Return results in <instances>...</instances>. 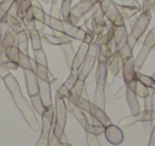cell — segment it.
Returning a JSON list of instances; mask_svg holds the SVG:
<instances>
[{
  "label": "cell",
  "mask_w": 155,
  "mask_h": 146,
  "mask_svg": "<svg viewBox=\"0 0 155 146\" xmlns=\"http://www.w3.org/2000/svg\"><path fill=\"white\" fill-rule=\"evenodd\" d=\"M136 78H137L141 83H143L146 86H148L149 89H153V90L155 89V80L153 79L151 76L143 75V74L137 71V73H136Z\"/></svg>",
  "instance_id": "obj_33"
},
{
  "label": "cell",
  "mask_w": 155,
  "mask_h": 146,
  "mask_svg": "<svg viewBox=\"0 0 155 146\" xmlns=\"http://www.w3.org/2000/svg\"><path fill=\"white\" fill-rule=\"evenodd\" d=\"M96 82V69L95 67H94L93 69H91V71L88 74V75L86 76V78H85V84H88V85H91V84H94Z\"/></svg>",
  "instance_id": "obj_43"
},
{
  "label": "cell",
  "mask_w": 155,
  "mask_h": 146,
  "mask_svg": "<svg viewBox=\"0 0 155 146\" xmlns=\"http://www.w3.org/2000/svg\"><path fill=\"white\" fill-rule=\"evenodd\" d=\"M84 89H85V76H84V74L82 73V69H81L77 81L73 84L72 88L70 89L71 96L75 99V101H78V99L81 97V94H82Z\"/></svg>",
  "instance_id": "obj_17"
},
{
  "label": "cell",
  "mask_w": 155,
  "mask_h": 146,
  "mask_svg": "<svg viewBox=\"0 0 155 146\" xmlns=\"http://www.w3.org/2000/svg\"><path fill=\"white\" fill-rule=\"evenodd\" d=\"M104 134L105 137L110 144L113 145H119L122 143L123 141V132L118 126L114 124L108 125L107 127H105L104 130Z\"/></svg>",
  "instance_id": "obj_11"
},
{
  "label": "cell",
  "mask_w": 155,
  "mask_h": 146,
  "mask_svg": "<svg viewBox=\"0 0 155 146\" xmlns=\"http://www.w3.org/2000/svg\"><path fill=\"white\" fill-rule=\"evenodd\" d=\"M60 146H72V145H70L69 143H67V142H62L61 143V145Z\"/></svg>",
  "instance_id": "obj_57"
},
{
  "label": "cell",
  "mask_w": 155,
  "mask_h": 146,
  "mask_svg": "<svg viewBox=\"0 0 155 146\" xmlns=\"http://www.w3.org/2000/svg\"><path fill=\"white\" fill-rule=\"evenodd\" d=\"M63 28H64V33L66 35H68L70 39L85 42L87 44H91L96 36L91 31L83 29L82 27L78 26V25L70 24L69 22H65V20H63Z\"/></svg>",
  "instance_id": "obj_4"
},
{
  "label": "cell",
  "mask_w": 155,
  "mask_h": 146,
  "mask_svg": "<svg viewBox=\"0 0 155 146\" xmlns=\"http://www.w3.org/2000/svg\"><path fill=\"white\" fill-rule=\"evenodd\" d=\"M56 93V92H55ZM58 93H60L61 95H62L64 98H67V97H69L71 95L70 93V89H68L66 85H65V83H63L62 85H61V88L58 90Z\"/></svg>",
  "instance_id": "obj_44"
},
{
  "label": "cell",
  "mask_w": 155,
  "mask_h": 146,
  "mask_svg": "<svg viewBox=\"0 0 155 146\" xmlns=\"http://www.w3.org/2000/svg\"><path fill=\"white\" fill-rule=\"evenodd\" d=\"M0 54H2V37L0 35Z\"/></svg>",
  "instance_id": "obj_55"
},
{
  "label": "cell",
  "mask_w": 155,
  "mask_h": 146,
  "mask_svg": "<svg viewBox=\"0 0 155 146\" xmlns=\"http://www.w3.org/2000/svg\"><path fill=\"white\" fill-rule=\"evenodd\" d=\"M104 97H105V103H112L113 100V94L112 90H110V84L106 82L105 88H104Z\"/></svg>",
  "instance_id": "obj_42"
},
{
  "label": "cell",
  "mask_w": 155,
  "mask_h": 146,
  "mask_svg": "<svg viewBox=\"0 0 155 146\" xmlns=\"http://www.w3.org/2000/svg\"><path fill=\"white\" fill-rule=\"evenodd\" d=\"M54 123V107L47 108L41 114V133L36 146H48L50 134L53 129Z\"/></svg>",
  "instance_id": "obj_3"
},
{
  "label": "cell",
  "mask_w": 155,
  "mask_h": 146,
  "mask_svg": "<svg viewBox=\"0 0 155 146\" xmlns=\"http://www.w3.org/2000/svg\"><path fill=\"white\" fill-rule=\"evenodd\" d=\"M30 99H31V103H32V107L35 110V112L37 114H39V115H41L43 112L45 111V108H44V105L41 103L39 94H35L33 96H30Z\"/></svg>",
  "instance_id": "obj_30"
},
{
  "label": "cell",
  "mask_w": 155,
  "mask_h": 146,
  "mask_svg": "<svg viewBox=\"0 0 155 146\" xmlns=\"http://www.w3.org/2000/svg\"><path fill=\"white\" fill-rule=\"evenodd\" d=\"M150 90H151V89H149L148 86H146L143 83H141V82H140L138 79H136L134 92L136 93V95H137L138 97L144 99L149 94H150Z\"/></svg>",
  "instance_id": "obj_27"
},
{
  "label": "cell",
  "mask_w": 155,
  "mask_h": 146,
  "mask_svg": "<svg viewBox=\"0 0 155 146\" xmlns=\"http://www.w3.org/2000/svg\"><path fill=\"white\" fill-rule=\"evenodd\" d=\"M46 26H48L52 31H58V32H64L63 28V19L56 18L51 16L50 14H46Z\"/></svg>",
  "instance_id": "obj_23"
},
{
  "label": "cell",
  "mask_w": 155,
  "mask_h": 146,
  "mask_svg": "<svg viewBox=\"0 0 155 146\" xmlns=\"http://www.w3.org/2000/svg\"><path fill=\"white\" fill-rule=\"evenodd\" d=\"M88 49H89V44L85 43V42H82L81 45L79 46V49H78L75 56L79 58V60L82 63H84L85 58H86V56H87V52H88Z\"/></svg>",
  "instance_id": "obj_35"
},
{
  "label": "cell",
  "mask_w": 155,
  "mask_h": 146,
  "mask_svg": "<svg viewBox=\"0 0 155 146\" xmlns=\"http://www.w3.org/2000/svg\"><path fill=\"white\" fill-rule=\"evenodd\" d=\"M3 22L7 23L8 26H9L10 28H11L12 30L16 33H17L18 31H20V30L24 29V25H22L21 20H20L18 17L11 15V14H9V13H7V15H5V20H3Z\"/></svg>",
  "instance_id": "obj_22"
},
{
  "label": "cell",
  "mask_w": 155,
  "mask_h": 146,
  "mask_svg": "<svg viewBox=\"0 0 155 146\" xmlns=\"http://www.w3.org/2000/svg\"><path fill=\"white\" fill-rule=\"evenodd\" d=\"M0 80H1V75H0Z\"/></svg>",
  "instance_id": "obj_59"
},
{
  "label": "cell",
  "mask_w": 155,
  "mask_h": 146,
  "mask_svg": "<svg viewBox=\"0 0 155 146\" xmlns=\"http://www.w3.org/2000/svg\"><path fill=\"white\" fill-rule=\"evenodd\" d=\"M31 10H32V5H31V0H20L17 17L19 18L20 20H21L22 18L26 17L27 13H28L29 11H31Z\"/></svg>",
  "instance_id": "obj_28"
},
{
  "label": "cell",
  "mask_w": 155,
  "mask_h": 146,
  "mask_svg": "<svg viewBox=\"0 0 155 146\" xmlns=\"http://www.w3.org/2000/svg\"><path fill=\"white\" fill-rule=\"evenodd\" d=\"M142 44L150 46V47L153 49V46L155 45V27H153V28L149 31L148 34H147L146 37H144Z\"/></svg>",
  "instance_id": "obj_38"
},
{
  "label": "cell",
  "mask_w": 155,
  "mask_h": 146,
  "mask_svg": "<svg viewBox=\"0 0 155 146\" xmlns=\"http://www.w3.org/2000/svg\"><path fill=\"white\" fill-rule=\"evenodd\" d=\"M113 1H114V0H98V2L100 3V5H101V9L103 10L104 13L107 11L108 7H110V3H112Z\"/></svg>",
  "instance_id": "obj_50"
},
{
  "label": "cell",
  "mask_w": 155,
  "mask_h": 146,
  "mask_svg": "<svg viewBox=\"0 0 155 146\" xmlns=\"http://www.w3.org/2000/svg\"><path fill=\"white\" fill-rule=\"evenodd\" d=\"M41 39L45 40L48 44L50 45H54V46H60L61 45V41H60V37L58 36L56 34H49V33H41Z\"/></svg>",
  "instance_id": "obj_36"
},
{
  "label": "cell",
  "mask_w": 155,
  "mask_h": 146,
  "mask_svg": "<svg viewBox=\"0 0 155 146\" xmlns=\"http://www.w3.org/2000/svg\"><path fill=\"white\" fill-rule=\"evenodd\" d=\"M115 5L117 7L118 11L120 12V14L123 16L124 19H129L130 17L132 16L136 15V14H139L140 11H141V8H138V7H125L123 5H120V3H117L115 2Z\"/></svg>",
  "instance_id": "obj_20"
},
{
  "label": "cell",
  "mask_w": 155,
  "mask_h": 146,
  "mask_svg": "<svg viewBox=\"0 0 155 146\" xmlns=\"http://www.w3.org/2000/svg\"><path fill=\"white\" fill-rule=\"evenodd\" d=\"M136 69L134 66V58L129 59L127 61H125L123 63L122 66V75H123V80H124V84H130L131 82H133L134 80H136Z\"/></svg>",
  "instance_id": "obj_13"
},
{
  "label": "cell",
  "mask_w": 155,
  "mask_h": 146,
  "mask_svg": "<svg viewBox=\"0 0 155 146\" xmlns=\"http://www.w3.org/2000/svg\"><path fill=\"white\" fill-rule=\"evenodd\" d=\"M147 120H155V110H143L136 114H132L122 118L119 122V125L121 127H127L137 122H147Z\"/></svg>",
  "instance_id": "obj_6"
},
{
  "label": "cell",
  "mask_w": 155,
  "mask_h": 146,
  "mask_svg": "<svg viewBox=\"0 0 155 146\" xmlns=\"http://www.w3.org/2000/svg\"><path fill=\"white\" fill-rule=\"evenodd\" d=\"M154 91L150 90V94L144 98V110H154Z\"/></svg>",
  "instance_id": "obj_40"
},
{
  "label": "cell",
  "mask_w": 155,
  "mask_h": 146,
  "mask_svg": "<svg viewBox=\"0 0 155 146\" xmlns=\"http://www.w3.org/2000/svg\"><path fill=\"white\" fill-rule=\"evenodd\" d=\"M121 5H125V7H138L141 8V5L138 2V0H122Z\"/></svg>",
  "instance_id": "obj_47"
},
{
  "label": "cell",
  "mask_w": 155,
  "mask_h": 146,
  "mask_svg": "<svg viewBox=\"0 0 155 146\" xmlns=\"http://www.w3.org/2000/svg\"><path fill=\"white\" fill-rule=\"evenodd\" d=\"M31 5H32V13L34 19L43 22L46 24V12L44 8L41 7L39 0H31Z\"/></svg>",
  "instance_id": "obj_19"
},
{
  "label": "cell",
  "mask_w": 155,
  "mask_h": 146,
  "mask_svg": "<svg viewBox=\"0 0 155 146\" xmlns=\"http://www.w3.org/2000/svg\"><path fill=\"white\" fill-rule=\"evenodd\" d=\"M34 25H35V28L37 29V31L38 32H44V30H45V27H46V24L43 22H39V20H36L34 19Z\"/></svg>",
  "instance_id": "obj_52"
},
{
  "label": "cell",
  "mask_w": 155,
  "mask_h": 146,
  "mask_svg": "<svg viewBox=\"0 0 155 146\" xmlns=\"http://www.w3.org/2000/svg\"><path fill=\"white\" fill-rule=\"evenodd\" d=\"M148 146H155V125L153 126V129H152V131H151L150 141H149Z\"/></svg>",
  "instance_id": "obj_53"
},
{
  "label": "cell",
  "mask_w": 155,
  "mask_h": 146,
  "mask_svg": "<svg viewBox=\"0 0 155 146\" xmlns=\"http://www.w3.org/2000/svg\"><path fill=\"white\" fill-rule=\"evenodd\" d=\"M153 122L154 120H147V122H141L142 123V127H143V130L146 133H151L153 129Z\"/></svg>",
  "instance_id": "obj_48"
},
{
  "label": "cell",
  "mask_w": 155,
  "mask_h": 146,
  "mask_svg": "<svg viewBox=\"0 0 155 146\" xmlns=\"http://www.w3.org/2000/svg\"><path fill=\"white\" fill-rule=\"evenodd\" d=\"M137 18H138V14H136V15H134V16H132V17H130L129 19H127V22H129V24H130V26H131V28L134 26V24L136 23Z\"/></svg>",
  "instance_id": "obj_54"
},
{
  "label": "cell",
  "mask_w": 155,
  "mask_h": 146,
  "mask_svg": "<svg viewBox=\"0 0 155 146\" xmlns=\"http://www.w3.org/2000/svg\"><path fill=\"white\" fill-rule=\"evenodd\" d=\"M127 44L130 45V47L131 48H133L134 49V47H135V45L137 44V42H138V40L136 39L135 36H134L132 33H127Z\"/></svg>",
  "instance_id": "obj_49"
},
{
  "label": "cell",
  "mask_w": 155,
  "mask_h": 146,
  "mask_svg": "<svg viewBox=\"0 0 155 146\" xmlns=\"http://www.w3.org/2000/svg\"><path fill=\"white\" fill-rule=\"evenodd\" d=\"M35 74H36L37 78L41 80H45V81L51 82L52 80L54 79L52 73L49 71L48 66H45V65H41L36 63V71H35Z\"/></svg>",
  "instance_id": "obj_24"
},
{
  "label": "cell",
  "mask_w": 155,
  "mask_h": 146,
  "mask_svg": "<svg viewBox=\"0 0 155 146\" xmlns=\"http://www.w3.org/2000/svg\"><path fill=\"white\" fill-rule=\"evenodd\" d=\"M125 85H127V84H125ZM125 97H127V105H129L130 110H131V113L132 114L138 113V112L140 111V105L137 99L138 96L131 88H129V86H127V94H125Z\"/></svg>",
  "instance_id": "obj_16"
},
{
  "label": "cell",
  "mask_w": 155,
  "mask_h": 146,
  "mask_svg": "<svg viewBox=\"0 0 155 146\" xmlns=\"http://www.w3.org/2000/svg\"><path fill=\"white\" fill-rule=\"evenodd\" d=\"M151 50H152V48H151L150 46L142 44V46H141V48H140L139 52H138L137 57L134 58V66H135L136 71H139L140 69H141V67L143 66L144 62H146L147 58H148Z\"/></svg>",
  "instance_id": "obj_15"
},
{
  "label": "cell",
  "mask_w": 155,
  "mask_h": 146,
  "mask_svg": "<svg viewBox=\"0 0 155 146\" xmlns=\"http://www.w3.org/2000/svg\"><path fill=\"white\" fill-rule=\"evenodd\" d=\"M98 135L94 134L91 132H86V141H87V145L88 146H101L100 145V142L98 140Z\"/></svg>",
  "instance_id": "obj_41"
},
{
  "label": "cell",
  "mask_w": 155,
  "mask_h": 146,
  "mask_svg": "<svg viewBox=\"0 0 155 146\" xmlns=\"http://www.w3.org/2000/svg\"><path fill=\"white\" fill-rule=\"evenodd\" d=\"M61 48H62L63 51H64L67 65H68V67L70 68L71 64H72V62H73V59H74V57H75V54H77L72 46V42L69 41V42H66V43L61 44Z\"/></svg>",
  "instance_id": "obj_21"
},
{
  "label": "cell",
  "mask_w": 155,
  "mask_h": 146,
  "mask_svg": "<svg viewBox=\"0 0 155 146\" xmlns=\"http://www.w3.org/2000/svg\"><path fill=\"white\" fill-rule=\"evenodd\" d=\"M71 8H72V0H63L62 3V19L68 22L70 16Z\"/></svg>",
  "instance_id": "obj_34"
},
{
  "label": "cell",
  "mask_w": 155,
  "mask_h": 146,
  "mask_svg": "<svg viewBox=\"0 0 155 146\" xmlns=\"http://www.w3.org/2000/svg\"><path fill=\"white\" fill-rule=\"evenodd\" d=\"M33 59L35 60V62L37 64L41 65H45V66H48V61H47V57H46V54L44 51V49H38L34 51V57Z\"/></svg>",
  "instance_id": "obj_37"
},
{
  "label": "cell",
  "mask_w": 155,
  "mask_h": 146,
  "mask_svg": "<svg viewBox=\"0 0 155 146\" xmlns=\"http://www.w3.org/2000/svg\"><path fill=\"white\" fill-rule=\"evenodd\" d=\"M67 120V109L65 99L60 93H55V107H54V123L52 132L62 141L64 135L65 126Z\"/></svg>",
  "instance_id": "obj_2"
},
{
  "label": "cell",
  "mask_w": 155,
  "mask_h": 146,
  "mask_svg": "<svg viewBox=\"0 0 155 146\" xmlns=\"http://www.w3.org/2000/svg\"><path fill=\"white\" fill-rule=\"evenodd\" d=\"M16 42H17V46H18V48H19L20 51L29 54V49H28L29 34L25 28L16 33Z\"/></svg>",
  "instance_id": "obj_18"
},
{
  "label": "cell",
  "mask_w": 155,
  "mask_h": 146,
  "mask_svg": "<svg viewBox=\"0 0 155 146\" xmlns=\"http://www.w3.org/2000/svg\"><path fill=\"white\" fill-rule=\"evenodd\" d=\"M2 81L5 83V85L7 86L10 94H11L14 103L19 109V111L21 112L22 116L26 120V122L28 123L29 126L31 127V129H33L34 131H38L41 129V125H39L38 120H37V117L35 115L33 109L30 107L27 99L22 95L21 89H20V85L17 80H16V78L11 73H7L2 77Z\"/></svg>",
  "instance_id": "obj_1"
},
{
  "label": "cell",
  "mask_w": 155,
  "mask_h": 146,
  "mask_svg": "<svg viewBox=\"0 0 155 146\" xmlns=\"http://www.w3.org/2000/svg\"><path fill=\"white\" fill-rule=\"evenodd\" d=\"M14 2H15V0H3L2 2L0 3V24L5 20V15Z\"/></svg>",
  "instance_id": "obj_32"
},
{
  "label": "cell",
  "mask_w": 155,
  "mask_h": 146,
  "mask_svg": "<svg viewBox=\"0 0 155 146\" xmlns=\"http://www.w3.org/2000/svg\"><path fill=\"white\" fill-rule=\"evenodd\" d=\"M91 113L94 116V120H95V125H101L103 127H107L108 125L112 124L110 117L106 115L105 110H102L95 103H91Z\"/></svg>",
  "instance_id": "obj_14"
},
{
  "label": "cell",
  "mask_w": 155,
  "mask_h": 146,
  "mask_svg": "<svg viewBox=\"0 0 155 146\" xmlns=\"http://www.w3.org/2000/svg\"><path fill=\"white\" fill-rule=\"evenodd\" d=\"M125 94H127V85H125V84H123V85L121 86L120 89H118V90H117V92L115 93L114 99H120V98H122V97L125 96Z\"/></svg>",
  "instance_id": "obj_45"
},
{
  "label": "cell",
  "mask_w": 155,
  "mask_h": 146,
  "mask_svg": "<svg viewBox=\"0 0 155 146\" xmlns=\"http://www.w3.org/2000/svg\"><path fill=\"white\" fill-rule=\"evenodd\" d=\"M24 71L25 80H26V88L29 96L38 94V78L33 69H22Z\"/></svg>",
  "instance_id": "obj_9"
},
{
  "label": "cell",
  "mask_w": 155,
  "mask_h": 146,
  "mask_svg": "<svg viewBox=\"0 0 155 146\" xmlns=\"http://www.w3.org/2000/svg\"><path fill=\"white\" fill-rule=\"evenodd\" d=\"M38 94L41 96V103L44 105V108L52 107V97H51V84L50 82L45 81V80L38 79Z\"/></svg>",
  "instance_id": "obj_10"
},
{
  "label": "cell",
  "mask_w": 155,
  "mask_h": 146,
  "mask_svg": "<svg viewBox=\"0 0 155 146\" xmlns=\"http://www.w3.org/2000/svg\"><path fill=\"white\" fill-rule=\"evenodd\" d=\"M118 52H119V56H120V58L123 63H124L125 61L129 60V59L133 58V48L130 47L127 42L120 48V49H118Z\"/></svg>",
  "instance_id": "obj_31"
},
{
  "label": "cell",
  "mask_w": 155,
  "mask_h": 146,
  "mask_svg": "<svg viewBox=\"0 0 155 146\" xmlns=\"http://www.w3.org/2000/svg\"><path fill=\"white\" fill-rule=\"evenodd\" d=\"M62 3L63 0H51V8H50V15L53 17L62 19Z\"/></svg>",
  "instance_id": "obj_26"
},
{
  "label": "cell",
  "mask_w": 155,
  "mask_h": 146,
  "mask_svg": "<svg viewBox=\"0 0 155 146\" xmlns=\"http://www.w3.org/2000/svg\"><path fill=\"white\" fill-rule=\"evenodd\" d=\"M99 47H100L99 41H98L97 37L95 36L93 42L89 44L88 52H87V56H86V58H85V61L82 66V73L84 74L85 78L91 73V69L95 67V64L97 63L98 56H99Z\"/></svg>",
  "instance_id": "obj_5"
},
{
  "label": "cell",
  "mask_w": 155,
  "mask_h": 146,
  "mask_svg": "<svg viewBox=\"0 0 155 146\" xmlns=\"http://www.w3.org/2000/svg\"><path fill=\"white\" fill-rule=\"evenodd\" d=\"M78 107L80 108L82 111H87V112H91V103L88 98V94H87L86 89H84L81 94V97L78 99L77 101Z\"/></svg>",
  "instance_id": "obj_25"
},
{
  "label": "cell",
  "mask_w": 155,
  "mask_h": 146,
  "mask_svg": "<svg viewBox=\"0 0 155 146\" xmlns=\"http://www.w3.org/2000/svg\"><path fill=\"white\" fill-rule=\"evenodd\" d=\"M71 114H72L73 116H74V118L75 120L79 122V124L81 125V126H84L85 125V122H86V120H85V116H84V114H83V112H82V110L80 109L79 107H75L74 109L71 111Z\"/></svg>",
  "instance_id": "obj_39"
},
{
  "label": "cell",
  "mask_w": 155,
  "mask_h": 146,
  "mask_svg": "<svg viewBox=\"0 0 155 146\" xmlns=\"http://www.w3.org/2000/svg\"><path fill=\"white\" fill-rule=\"evenodd\" d=\"M41 2L46 3V5H51V0H41Z\"/></svg>",
  "instance_id": "obj_56"
},
{
  "label": "cell",
  "mask_w": 155,
  "mask_h": 146,
  "mask_svg": "<svg viewBox=\"0 0 155 146\" xmlns=\"http://www.w3.org/2000/svg\"><path fill=\"white\" fill-rule=\"evenodd\" d=\"M2 1H3V0H0V3H1V2H2Z\"/></svg>",
  "instance_id": "obj_58"
},
{
  "label": "cell",
  "mask_w": 155,
  "mask_h": 146,
  "mask_svg": "<svg viewBox=\"0 0 155 146\" xmlns=\"http://www.w3.org/2000/svg\"><path fill=\"white\" fill-rule=\"evenodd\" d=\"M18 66L22 69H32L31 64V57L29 54L19 50V56H18Z\"/></svg>",
  "instance_id": "obj_29"
},
{
  "label": "cell",
  "mask_w": 155,
  "mask_h": 146,
  "mask_svg": "<svg viewBox=\"0 0 155 146\" xmlns=\"http://www.w3.org/2000/svg\"><path fill=\"white\" fill-rule=\"evenodd\" d=\"M98 3V0H80L77 5H72L70 14L77 16L79 18H82L85 14L89 13Z\"/></svg>",
  "instance_id": "obj_8"
},
{
  "label": "cell",
  "mask_w": 155,
  "mask_h": 146,
  "mask_svg": "<svg viewBox=\"0 0 155 146\" xmlns=\"http://www.w3.org/2000/svg\"><path fill=\"white\" fill-rule=\"evenodd\" d=\"M52 130H53V129H52ZM61 143H62V141H61V140L52 132V134H50L49 144H48V146H60Z\"/></svg>",
  "instance_id": "obj_46"
},
{
  "label": "cell",
  "mask_w": 155,
  "mask_h": 146,
  "mask_svg": "<svg viewBox=\"0 0 155 146\" xmlns=\"http://www.w3.org/2000/svg\"><path fill=\"white\" fill-rule=\"evenodd\" d=\"M122 66L123 62L119 56V52L110 56L107 60V83L112 84L115 81L117 75L122 71Z\"/></svg>",
  "instance_id": "obj_7"
},
{
  "label": "cell",
  "mask_w": 155,
  "mask_h": 146,
  "mask_svg": "<svg viewBox=\"0 0 155 146\" xmlns=\"http://www.w3.org/2000/svg\"><path fill=\"white\" fill-rule=\"evenodd\" d=\"M105 17L113 26H123V25H125V22H124L125 19L120 14V12L118 11L117 7L115 5L114 1L110 3L107 11L105 12Z\"/></svg>",
  "instance_id": "obj_12"
},
{
  "label": "cell",
  "mask_w": 155,
  "mask_h": 146,
  "mask_svg": "<svg viewBox=\"0 0 155 146\" xmlns=\"http://www.w3.org/2000/svg\"><path fill=\"white\" fill-rule=\"evenodd\" d=\"M50 84H51L52 89H53L55 92H58V90L61 88V85L63 84V82H62V80L58 79V78H54V79L52 80L51 82H50Z\"/></svg>",
  "instance_id": "obj_51"
}]
</instances>
